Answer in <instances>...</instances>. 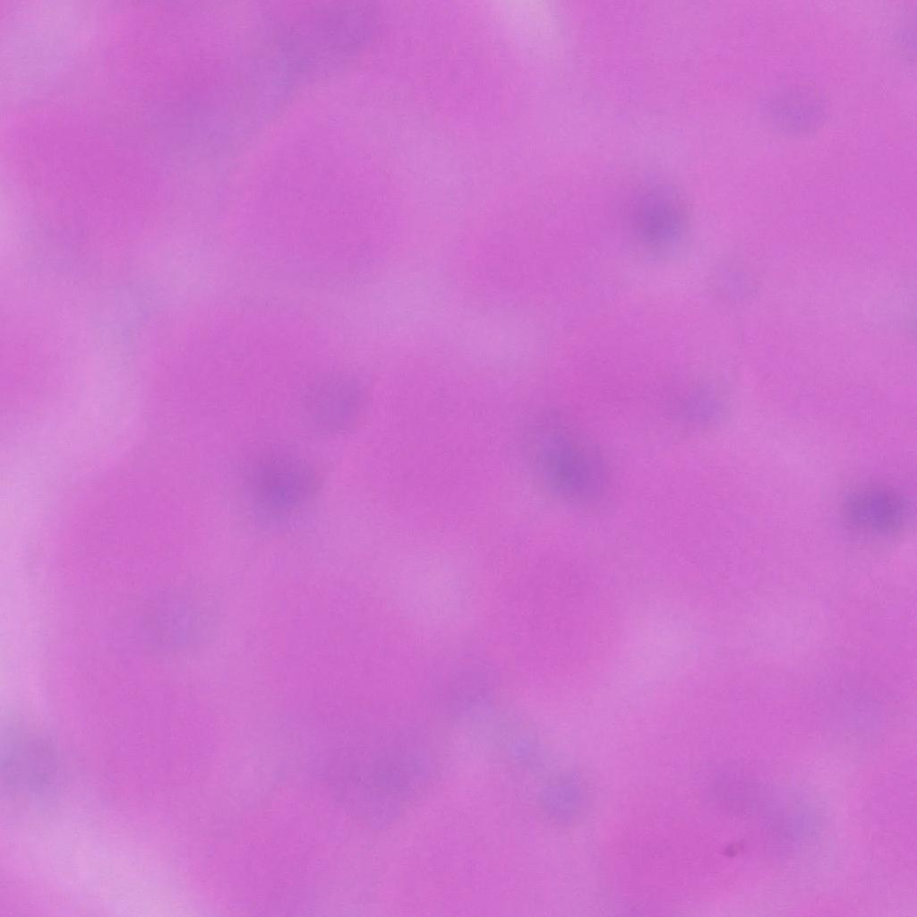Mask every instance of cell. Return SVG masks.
<instances>
[{
	"label": "cell",
	"instance_id": "1",
	"mask_svg": "<svg viewBox=\"0 0 917 917\" xmlns=\"http://www.w3.org/2000/svg\"><path fill=\"white\" fill-rule=\"evenodd\" d=\"M530 457L544 485L568 503L586 506L607 493L611 474L597 444L578 425L559 415H545L530 433Z\"/></svg>",
	"mask_w": 917,
	"mask_h": 917
},
{
	"label": "cell",
	"instance_id": "2",
	"mask_svg": "<svg viewBox=\"0 0 917 917\" xmlns=\"http://www.w3.org/2000/svg\"><path fill=\"white\" fill-rule=\"evenodd\" d=\"M318 487L313 469L291 455L260 458L248 471L246 489L254 511L270 520H283L304 508Z\"/></svg>",
	"mask_w": 917,
	"mask_h": 917
},
{
	"label": "cell",
	"instance_id": "3",
	"mask_svg": "<svg viewBox=\"0 0 917 917\" xmlns=\"http://www.w3.org/2000/svg\"><path fill=\"white\" fill-rule=\"evenodd\" d=\"M364 391L346 375H331L314 383L306 392L304 407L310 423L321 432L343 433L355 428L362 415Z\"/></svg>",
	"mask_w": 917,
	"mask_h": 917
},
{
	"label": "cell",
	"instance_id": "4",
	"mask_svg": "<svg viewBox=\"0 0 917 917\" xmlns=\"http://www.w3.org/2000/svg\"><path fill=\"white\" fill-rule=\"evenodd\" d=\"M910 509L903 494L880 485L856 489L843 503L846 521L855 527L878 534L902 530L908 523Z\"/></svg>",
	"mask_w": 917,
	"mask_h": 917
},
{
	"label": "cell",
	"instance_id": "5",
	"mask_svg": "<svg viewBox=\"0 0 917 917\" xmlns=\"http://www.w3.org/2000/svg\"><path fill=\"white\" fill-rule=\"evenodd\" d=\"M675 415L683 422L696 427L716 423L724 412L723 398L712 390L695 388L673 401Z\"/></svg>",
	"mask_w": 917,
	"mask_h": 917
}]
</instances>
